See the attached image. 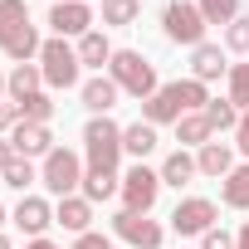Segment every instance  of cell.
I'll use <instances>...</instances> for the list:
<instances>
[{"mask_svg":"<svg viewBox=\"0 0 249 249\" xmlns=\"http://www.w3.org/2000/svg\"><path fill=\"white\" fill-rule=\"evenodd\" d=\"M0 49L10 64H39V30L30 25V5L25 0H0Z\"/></svg>","mask_w":249,"mask_h":249,"instance_id":"6da1fadb","label":"cell"},{"mask_svg":"<svg viewBox=\"0 0 249 249\" xmlns=\"http://www.w3.org/2000/svg\"><path fill=\"white\" fill-rule=\"evenodd\" d=\"M107 78L122 88V98H137V103H147V98L161 88L157 64H152L142 49H117V54H112V64H107Z\"/></svg>","mask_w":249,"mask_h":249,"instance_id":"7a4b0ae2","label":"cell"},{"mask_svg":"<svg viewBox=\"0 0 249 249\" xmlns=\"http://www.w3.org/2000/svg\"><path fill=\"white\" fill-rule=\"evenodd\" d=\"M39 73H44V88H49V93L83 88V64H78V49H73V39H59V35H49V39H44V49H39Z\"/></svg>","mask_w":249,"mask_h":249,"instance_id":"3957f363","label":"cell"},{"mask_svg":"<svg viewBox=\"0 0 249 249\" xmlns=\"http://www.w3.org/2000/svg\"><path fill=\"white\" fill-rule=\"evenodd\" d=\"M83 171H88L83 152H73V147H54V152L39 161V186H44L54 200H64V196H78Z\"/></svg>","mask_w":249,"mask_h":249,"instance_id":"277c9868","label":"cell"},{"mask_svg":"<svg viewBox=\"0 0 249 249\" xmlns=\"http://www.w3.org/2000/svg\"><path fill=\"white\" fill-rule=\"evenodd\" d=\"M122 157H127V152H122V127H117L112 117H88L83 122V161L117 171Z\"/></svg>","mask_w":249,"mask_h":249,"instance_id":"5b68a950","label":"cell"},{"mask_svg":"<svg viewBox=\"0 0 249 249\" xmlns=\"http://www.w3.org/2000/svg\"><path fill=\"white\" fill-rule=\"evenodd\" d=\"M205 15H200V5L196 0H171V5L161 10V35L171 39V44H181V49H196V44H205Z\"/></svg>","mask_w":249,"mask_h":249,"instance_id":"8992f818","label":"cell"},{"mask_svg":"<svg viewBox=\"0 0 249 249\" xmlns=\"http://www.w3.org/2000/svg\"><path fill=\"white\" fill-rule=\"evenodd\" d=\"M157 196H161V171L147 166V161H132L122 171V210H137V215H152L157 210Z\"/></svg>","mask_w":249,"mask_h":249,"instance_id":"52a82bcc","label":"cell"},{"mask_svg":"<svg viewBox=\"0 0 249 249\" xmlns=\"http://www.w3.org/2000/svg\"><path fill=\"white\" fill-rule=\"evenodd\" d=\"M215 220H220V205L210 196H181L171 210V230L181 239H200L205 230H215Z\"/></svg>","mask_w":249,"mask_h":249,"instance_id":"ba28073f","label":"cell"},{"mask_svg":"<svg viewBox=\"0 0 249 249\" xmlns=\"http://www.w3.org/2000/svg\"><path fill=\"white\" fill-rule=\"evenodd\" d=\"M88 30H98L93 0H54V5H49V35H59V39H83Z\"/></svg>","mask_w":249,"mask_h":249,"instance_id":"9c48e42d","label":"cell"},{"mask_svg":"<svg viewBox=\"0 0 249 249\" xmlns=\"http://www.w3.org/2000/svg\"><path fill=\"white\" fill-rule=\"evenodd\" d=\"M112 234L127 249H161L166 244V225L152 220V215H137V210H117L112 215Z\"/></svg>","mask_w":249,"mask_h":249,"instance_id":"30bf717a","label":"cell"},{"mask_svg":"<svg viewBox=\"0 0 249 249\" xmlns=\"http://www.w3.org/2000/svg\"><path fill=\"white\" fill-rule=\"evenodd\" d=\"M10 147H15V157H25V161H44L59 142H54V132H49V122H15V127H10Z\"/></svg>","mask_w":249,"mask_h":249,"instance_id":"8fae6325","label":"cell"},{"mask_svg":"<svg viewBox=\"0 0 249 249\" xmlns=\"http://www.w3.org/2000/svg\"><path fill=\"white\" fill-rule=\"evenodd\" d=\"M10 220H15L20 234L39 239V234H49V225H54V200H49V196H20V205L10 210Z\"/></svg>","mask_w":249,"mask_h":249,"instance_id":"7c38bea8","label":"cell"},{"mask_svg":"<svg viewBox=\"0 0 249 249\" xmlns=\"http://www.w3.org/2000/svg\"><path fill=\"white\" fill-rule=\"evenodd\" d=\"M239 152H234V142H220V137H210L200 152H196V171L205 176V181H225L239 161H234Z\"/></svg>","mask_w":249,"mask_h":249,"instance_id":"4fadbf2b","label":"cell"},{"mask_svg":"<svg viewBox=\"0 0 249 249\" xmlns=\"http://www.w3.org/2000/svg\"><path fill=\"white\" fill-rule=\"evenodd\" d=\"M117 98H122V88H117L107 73H93V78H83V88H78V103H83L93 117H107V112L117 107Z\"/></svg>","mask_w":249,"mask_h":249,"instance_id":"5bb4252c","label":"cell"},{"mask_svg":"<svg viewBox=\"0 0 249 249\" xmlns=\"http://www.w3.org/2000/svg\"><path fill=\"white\" fill-rule=\"evenodd\" d=\"M54 225L69 230L73 239L88 234V230H93V200H83V196H64V200H54Z\"/></svg>","mask_w":249,"mask_h":249,"instance_id":"9a60e30c","label":"cell"},{"mask_svg":"<svg viewBox=\"0 0 249 249\" xmlns=\"http://www.w3.org/2000/svg\"><path fill=\"white\" fill-rule=\"evenodd\" d=\"M73 49H78V64L83 69H93V73H107V64H112V39H107V30H88L83 39H73Z\"/></svg>","mask_w":249,"mask_h":249,"instance_id":"2e32d148","label":"cell"},{"mask_svg":"<svg viewBox=\"0 0 249 249\" xmlns=\"http://www.w3.org/2000/svg\"><path fill=\"white\" fill-rule=\"evenodd\" d=\"M225 73H230V59H225V49H220V44H210V39H205V44H196V49H191V78H200V83L210 88V83H215V78H225Z\"/></svg>","mask_w":249,"mask_h":249,"instance_id":"e0dca14e","label":"cell"},{"mask_svg":"<svg viewBox=\"0 0 249 249\" xmlns=\"http://www.w3.org/2000/svg\"><path fill=\"white\" fill-rule=\"evenodd\" d=\"M78 196H83V200H93V205H103V200L122 196V171H107V166H88V171H83V186H78Z\"/></svg>","mask_w":249,"mask_h":249,"instance_id":"ac0fdd59","label":"cell"},{"mask_svg":"<svg viewBox=\"0 0 249 249\" xmlns=\"http://www.w3.org/2000/svg\"><path fill=\"white\" fill-rule=\"evenodd\" d=\"M186 112H181V103H176V93L161 83L147 103H142V122H152V127H166V122H171V127H176V122H181Z\"/></svg>","mask_w":249,"mask_h":249,"instance_id":"d6986e66","label":"cell"},{"mask_svg":"<svg viewBox=\"0 0 249 249\" xmlns=\"http://www.w3.org/2000/svg\"><path fill=\"white\" fill-rule=\"evenodd\" d=\"M157 171H161V186H171V191H186V186L200 176V171H196V152H186V147H176Z\"/></svg>","mask_w":249,"mask_h":249,"instance_id":"ffe728a7","label":"cell"},{"mask_svg":"<svg viewBox=\"0 0 249 249\" xmlns=\"http://www.w3.org/2000/svg\"><path fill=\"white\" fill-rule=\"evenodd\" d=\"M157 142H161V137H157V127H152V122H142V117L122 127V152H127L132 161H147V157L157 152Z\"/></svg>","mask_w":249,"mask_h":249,"instance_id":"44dd1931","label":"cell"},{"mask_svg":"<svg viewBox=\"0 0 249 249\" xmlns=\"http://www.w3.org/2000/svg\"><path fill=\"white\" fill-rule=\"evenodd\" d=\"M220 205H225V210H249V161H239V166L220 181Z\"/></svg>","mask_w":249,"mask_h":249,"instance_id":"7402d4cb","label":"cell"},{"mask_svg":"<svg viewBox=\"0 0 249 249\" xmlns=\"http://www.w3.org/2000/svg\"><path fill=\"white\" fill-rule=\"evenodd\" d=\"M166 88L176 93V103H181V112H205V103H210V88H205L200 78H191V73H186V78H171Z\"/></svg>","mask_w":249,"mask_h":249,"instance_id":"603a6c76","label":"cell"},{"mask_svg":"<svg viewBox=\"0 0 249 249\" xmlns=\"http://www.w3.org/2000/svg\"><path fill=\"white\" fill-rule=\"evenodd\" d=\"M215 132H210V122H205V112H186L181 122H176V142L186 147V152H200L205 142H210Z\"/></svg>","mask_w":249,"mask_h":249,"instance_id":"cb8c5ba5","label":"cell"},{"mask_svg":"<svg viewBox=\"0 0 249 249\" xmlns=\"http://www.w3.org/2000/svg\"><path fill=\"white\" fill-rule=\"evenodd\" d=\"M142 20V0H103V30H132Z\"/></svg>","mask_w":249,"mask_h":249,"instance_id":"d4e9b609","label":"cell"},{"mask_svg":"<svg viewBox=\"0 0 249 249\" xmlns=\"http://www.w3.org/2000/svg\"><path fill=\"white\" fill-rule=\"evenodd\" d=\"M39 88H44L39 64H15V69H10V88H5V98L20 103V98H30V93H39Z\"/></svg>","mask_w":249,"mask_h":249,"instance_id":"484cf974","label":"cell"},{"mask_svg":"<svg viewBox=\"0 0 249 249\" xmlns=\"http://www.w3.org/2000/svg\"><path fill=\"white\" fill-rule=\"evenodd\" d=\"M205 122H210L215 137H220V132H234V127H239V107H234L230 98H210V103H205Z\"/></svg>","mask_w":249,"mask_h":249,"instance_id":"4316f807","label":"cell"},{"mask_svg":"<svg viewBox=\"0 0 249 249\" xmlns=\"http://www.w3.org/2000/svg\"><path fill=\"white\" fill-rule=\"evenodd\" d=\"M54 98H49V88H39V93H30V98H20L15 103V112H20V122H49L54 117Z\"/></svg>","mask_w":249,"mask_h":249,"instance_id":"83f0119b","label":"cell"},{"mask_svg":"<svg viewBox=\"0 0 249 249\" xmlns=\"http://www.w3.org/2000/svg\"><path fill=\"white\" fill-rule=\"evenodd\" d=\"M225 98H230L239 112H249V64H230V73H225Z\"/></svg>","mask_w":249,"mask_h":249,"instance_id":"f1b7e54d","label":"cell"},{"mask_svg":"<svg viewBox=\"0 0 249 249\" xmlns=\"http://www.w3.org/2000/svg\"><path fill=\"white\" fill-rule=\"evenodd\" d=\"M0 176H5V186H10V191L30 196V186L39 181V166H35V161H25V157H15V161H10L5 171H0Z\"/></svg>","mask_w":249,"mask_h":249,"instance_id":"f546056e","label":"cell"},{"mask_svg":"<svg viewBox=\"0 0 249 249\" xmlns=\"http://www.w3.org/2000/svg\"><path fill=\"white\" fill-rule=\"evenodd\" d=\"M200 5V15H205V25H234L239 20V0H196Z\"/></svg>","mask_w":249,"mask_h":249,"instance_id":"4dcf8cb0","label":"cell"},{"mask_svg":"<svg viewBox=\"0 0 249 249\" xmlns=\"http://www.w3.org/2000/svg\"><path fill=\"white\" fill-rule=\"evenodd\" d=\"M225 49L230 54H249V15H239L234 25H225Z\"/></svg>","mask_w":249,"mask_h":249,"instance_id":"1f68e13d","label":"cell"},{"mask_svg":"<svg viewBox=\"0 0 249 249\" xmlns=\"http://www.w3.org/2000/svg\"><path fill=\"white\" fill-rule=\"evenodd\" d=\"M196 249H234V234L215 225V230H205V234H200V244H196Z\"/></svg>","mask_w":249,"mask_h":249,"instance_id":"d6a6232c","label":"cell"},{"mask_svg":"<svg viewBox=\"0 0 249 249\" xmlns=\"http://www.w3.org/2000/svg\"><path fill=\"white\" fill-rule=\"evenodd\" d=\"M69 249H112V239H107L103 230H88V234H78Z\"/></svg>","mask_w":249,"mask_h":249,"instance_id":"836d02e7","label":"cell"},{"mask_svg":"<svg viewBox=\"0 0 249 249\" xmlns=\"http://www.w3.org/2000/svg\"><path fill=\"white\" fill-rule=\"evenodd\" d=\"M234 152L249 161V112H239V127H234Z\"/></svg>","mask_w":249,"mask_h":249,"instance_id":"e575fe53","label":"cell"},{"mask_svg":"<svg viewBox=\"0 0 249 249\" xmlns=\"http://www.w3.org/2000/svg\"><path fill=\"white\" fill-rule=\"evenodd\" d=\"M20 122V112H15V103L10 98H0V137H10V127Z\"/></svg>","mask_w":249,"mask_h":249,"instance_id":"d590c367","label":"cell"},{"mask_svg":"<svg viewBox=\"0 0 249 249\" xmlns=\"http://www.w3.org/2000/svg\"><path fill=\"white\" fill-rule=\"evenodd\" d=\"M10 161H15V147H10V137H0V171H5Z\"/></svg>","mask_w":249,"mask_h":249,"instance_id":"8d00e7d4","label":"cell"},{"mask_svg":"<svg viewBox=\"0 0 249 249\" xmlns=\"http://www.w3.org/2000/svg\"><path fill=\"white\" fill-rule=\"evenodd\" d=\"M234 249H249V220H244V225L234 230Z\"/></svg>","mask_w":249,"mask_h":249,"instance_id":"74e56055","label":"cell"},{"mask_svg":"<svg viewBox=\"0 0 249 249\" xmlns=\"http://www.w3.org/2000/svg\"><path fill=\"white\" fill-rule=\"evenodd\" d=\"M25 249H59V244H54V239H44V234H39V239H30V244H25Z\"/></svg>","mask_w":249,"mask_h":249,"instance_id":"f35d334b","label":"cell"},{"mask_svg":"<svg viewBox=\"0 0 249 249\" xmlns=\"http://www.w3.org/2000/svg\"><path fill=\"white\" fill-rule=\"evenodd\" d=\"M0 249H15V239H10V234H5V230H0Z\"/></svg>","mask_w":249,"mask_h":249,"instance_id":"ab89813d","label":"cell"},{"mask_svg":"<svg viewBox=\"0 0 249 249\" xmlns=\"http://www.w3.org/2000/svg\"><path fill=\"white\" fill-rule=\"evenodd\" d=\"M5 88H10V73H0V98H5Z\"/></svg>","mask_w":249,"mask_h":249,"instance_id":"60d3db41","label":"cell"},{"mask_svg":"<svg viewBox=\"0 0 249 249\" xmlns=\"http://www.w3.org/2000/svg\"><path fill=\"white\" fill-rule=\"evenodd\" d=\"M5 220H10V215H5V205H0V225H5Z\"/></svg>","mask_w":249,"mask_h":249,"instance_id":"b9f144b4","label":"cell"}]
</instances>
